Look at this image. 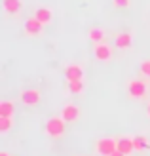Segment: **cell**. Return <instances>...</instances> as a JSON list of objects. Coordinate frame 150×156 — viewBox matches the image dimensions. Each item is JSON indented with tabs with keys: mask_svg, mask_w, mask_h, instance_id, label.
I'll return each mask as SVG.
<instances>
[{
	"mask_svg": "<svg viewBox=\"0 0 150 156\" xmlns=\"http://www.w3.org/2000/svg\"><path fill=\"white\" fill-rule=\"evenodd\" d=\"M95 151L101 156H112L118 151V139H112V137H103V139H99L97 145H95Z\"/></svg>",
	"mask_w": 150,
	"mask_h": 156,
	"instance_id": "7a4b0ae2",
	"label": "cell"
},
{
	"mask_svg": "<svg viewBox=\"0 0 150 156\" xmlns=\"http://www.w3.org/2000/svg\"><path fill=\"white\" fill-rule=\"evenodd\" d=\"M133 44V36L131 33H118L116 34V40H114V46L118 50H129Z\"/></svg>",
	"mask_w": 150,
	"mask_h": 156,
	"instance_id": "9c48e42d",
	"label": "cell"
},
{
	"mask_svg": "<svg viewBox=\"0 0 150 156\" xmlns=\"http://www.w3.org/2000/svg\"><path fill=\"white\" fill-rule=\"evenodd\" d=\"M112 156H125V154H122V152H120V151H116V152H114V154H112Z\"/></svg>",
	"mask_w": 150,
	"mask_h": 156,
	"instance_id": "ffe728a7",
	"label": "cell"
},
{
	"mask_svg": "<svg viewBox=\"0 0 150 156\" xmlns=\"http://www.w3.org/2000/svg\"><path fill=\"white\" fill-rule=\"evenodd\" d=\"M44 30V25L36 17H29L25 21V34L27 36H40Z\"/></svg>",
	"mask_w": 150,
	"mask_h": 156,
	"instance_id": "52a82bcc",
	"label": "cell"
},
{
	"mask_svg": "<svg viewBox=\"0 0 150 156\" xmlns=\"http://www.w3.org/2000/svg\"><path fill=\"white\" fill-rule=\"evenodd\" d=\"M65 78L67 82H80L84 80V67L78 63H70L65 67Z\"/></svg>",
	"mask_w": 150,
	"mask_h": 156,
	"instance_id": "5b68a950",
	"label": "cell"
},
{
	"mask_svg": "<svg viewBox=\"0 0 150 156\" xmlns=\"http://www.w3.org/2000/svg\"><path fill=\"white\" fill-rule=\"evenodd\" d=\"M68 91L70 93H82L84 91V80H80V82H68Z\"/></svg>",
	"mask_w": 150,
	"mask_h": 156,
	"instance_id": "2e32d148",
	"label": "cell"
},
{
	"mask_svg": "<svg viewBox=\"0 0 150 156\" xmlns=\"http://www.w3.org/2000/svg\"><path fill=\"white\" fill-rule=\"evenodd\" d=\"M146 80H141V78H133L127 84V93L131 99H143L146 97Z\"/></svg>",
	"mask_w": 150,
	"mask_h": 156,
	"instance_id": "3957f363",
	"label": "cell"
},
{
	"mask_svg": "<svg viewBox=\"0 0 150 156\" xmlns=\"http://www.w3.org/2000/svg\"><path fill=\"white\" fill-rule=\"evenodd\" d=\"M114 8H122V10H125V8L131 6V0H112Z\"/></svg>",
	"mask_w": 150,
	"mask_h": 156,
	"instance_id": "d6986e66",
	"label": "cell"
},
{
	"mask_svg": "<svg viewBox=\"0 0 150 156\" xmlns=\"http://www.w3.org/2000/svg\"><path fill=\"white\" fill-rule=\"evenodd\" d=\"M105 36H106V33L103 29H97V27H93V29H89L88 30V38L91 42H95V44H99V42H105Z\"/></svg>",
	"mask_w": 150,
	"mask_h": 156,
	"instance_id": "5bb4252c",
	"label": "cell"
},
{
	"mask_svg": "<svg viewBox=\"0 0 150 156\" xmlns=\"http://www.w3.org/2000/svg\"><path fill=\"white\" fill-rule=\"evenodd\" d=\"M34 17L42 23V25H50V23L53 21V12L50 10V8H38V10L34 12Z\"/></svg>",
	"mask_w": 150,
	"mask_h": 156,
	"instance_id": "7c38bea8",
	"label": "cell"
},
{
	"mask_svg": "<svg viewBox=\"0 0 150 156\" xmlns=\"http://www.w3.org/2000/svg\"><path fill=\"white\" fill-rule=\"evenodd\" d=\"M141 73H143L145 78L150 80V59H145L143 63H141Z\"/></svg>",
	"mask_w": 150,
	"mask_h": 156,
	"instance_id": "ac0fdd59",
	"label": "cell"
},
{
	"mask_svg": "<svg viewBox=\"0 0 150 156\" xmlns=\"http://www.w3.org/2000/svg\"><path fill=\"white\" fill-rule=\"evenodd\" d=\"M0 156H10V152H6V151H2V152H0Z\"/></svg>",
	"mask_w": 150,
	"mask_h": 156,
	"instance_id": "44dd1931",
	"label": "cell"
},
{
	"mask_svg": "<svg viewBox=\"0 0 150 156\" xmlns=\"http://www.w3.org/2000/svg\"><path fill=\"white\" fill-rule=\"evenodd\" d=\"M40 99H42V93L38 90H25V91H21V101H23V105H27V107L38 105Z\"/></svg>",
	"mask_w": 150,
	"mask_h": 156,
	"instance_id": "8992f818",
	"label": "cell"
},
{
	"mask_svg": "<svg viewBox=\"0 0 150 156\" xmlns=\"http://www.w3.org/2000/svg\"><path fill=\"white\" fill-rule=\"evenodd\" d=\"M12 124H13L12 118H0V133H8L12 129Z\"/></svg>",
	"mask_w": 150,
	"mask_h": 156,
	"instance_id": "e0dca14e",
	"label": "cell"
},
{
	"mask_svg": "<svg viewBox=\"0 0 150 156\" xmlns=\"http://www.w3.org/2000/svg\"><path fill=\"white\" fill-rule=\"evenodd\" d=\"M118 151L122 154L129 156L133 151H135V145H133V137H120L118 139Z\"/></svg>",
	"mask_w": 150,
	"mask_h": 156,
	"instance_id": "8fae6325",
	"label": "cell"
},
{
	"mask_svg": "<svg viewBox=\"0 0 150 156\" xmlns=\"http://www.w3.org/2000/svg\"><path fill=\"white\" fill-rule=\"evenodd\" d=\"M148 118H150V103H148Z\"/></svg>",
	"mask_w": 150,
	"mask_h": 156,
	"instance_id": "7402d4cb",
	"label": "cell"
},
{
	"mask_svg": "<svg viewBox=\"0 0 150 156\" xmlns=\"http://www.w3.org/2000/svg\"><path fill=\"white\" fill-rule=\"evenodd\" d=\"M65 120L63 116H51V118L46 122V135L51 139H59L65 135Z\"/></svg>",
	"mask_w": 150,
	"mask_h": 156,
	"instance_id": "6da1fadb",
	"label": "cell"
},
{
	"mask_svg": "<svg viewBox=\"0 0 150 156\" xmlns=\"http://www.w3.org/2000/svg\"><path fill=\"white\" fill-rule=\"evenodd\" d=\"M93 55H95V59L101 61V63H108V61L112 59V46H108L106 42L95 44V48H93Z\"/></svg>",
	"mask_w": 150,
	"mask_h": 156,
	"instance_id": "277c9868",
	"label": "cell"
},
{
	"mask_svg": "<svg viewBox=\"0 0 150 156\" xmlns=\"http://www.w3.org/2000/svg\"><path fill=\"white\" fill-rule=\"evenodd\" d=\"M2 8L8 15H17L23 8V2L21 0H2Z\"/></svg>",
	"mask_w": 150,
	"mask_h": 156,
	"instance_id": "30bf717a",
	"label": "cell"
},
{
	"mask_svg": "<svg viewBox=\"0 0 150 156\" xmlns=\"http://www.w3.org/2000/svg\"><path fill=\"white\" fill-rule=\"evenodd\" d=\"M133 145H135V151H137V152H143V151L150 149V143H148V139H146L145 135L133 137Z\"/></svg>",
	"mask_w": 150,
	"mask_h": 156,
	"instance_id": "9a60e30c",
	"label": "cell"
},
{
	"mask_svg": "<svg viewBox=\"0 0 150 156\" xmlns=\"http://www.w3.org/2000/svg\"><path fill=\"white\" fill-rule=\"evenodd\" d=\"M61 116H63L65 122H76L78 118H80V108H78L76 105H72V103H68V105L63 107Z\"/></svg>",
	"mask_w": 150,
	"mask_h": 156,
	"instance_id": "ba28073f",
	"label": "cell"
},
{
	"mask_svg": "<svg viewBox=\"0 0 150 156\" xmlns=\"http://www.w3.org/2000/svg\"><path fill=\"white\" fill-rule=\"evenodd\" d=\"M15 112V105L12 101H0V118H12Z\"/></svg>",
	"mask_w": 150,
	"mask_h": 156,
	"instance_id": "4fadbf2b",
	"label": "cell"
}]
</instances>
